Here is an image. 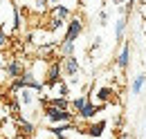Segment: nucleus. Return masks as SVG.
Returning <instances> with one entry per match:
<instances>
[{
	"label": "nucleus",
	"instance_id": "nucleus-10",
	"mask_svg": "<svg viewBox=\"0 0 146 139\" xmlns=\"http://www.w3.org/2000/svg\"><path fill=\"white\" fill-rule=\"evenodd\" d=\"M34 92H36V90H32V87H20L18 92H16L20 105H34L36 103V94H34Z\"/></svg>",
	"mask_w": 146,
	"mask_h": 139
},
{
	"label": "nucleus",
	"instance_id": "nucleus-8",
	"mask_svg": "<svg viewBox=\"0 0 146 139\" xmlns=\"http://www.w3.org/2000/svg\"><path fill=\"white\" fill-rule=\"evenodd\" d=\"M50 18L61 20V23H68V20L72 18V11H70L65 5H52V7H50Z\"/></svg>",
	"mask_w": 146,
	"mask_h": 139
},
{
	"label": "nucleus",
	"instance_id": "nucleus-7",
	"mask_svg": "<svg viewBox=\"0 0 146 139\" xmlns=\"http://www.w3.org/2000/svg\"><path fill=\"white\" fill-rule=\"evenodd\" d=\"M104 108H106V103H92V101H88V103L81 108V112L76 115V119H81V121L94 119V117H97V112H99V110H104Z\"/></svg>",
	"mask_w": 146,
	"mask_h": 139
},
{
	"label": "nucleus",
	"instance_id": "nucleus-11",
	"mask_svg": "<svg viewBox=\"0 0 146 139\" xmlns=\"http://www.w3.org/2000/svg\"><path fill=\"white\" fill-rule=\"evenodd\" d=\"M16 126H18V132L20 135H25V137H34V123L32 121H27V119H23V117H18L16 119Z\"/></svg>",
	"mask_w": 146,
	"mask_h": 139
},
{
	"label": "nucleus",
	"instance_id": "nucleus-12",
	"mask_svg": "<svg viewBox=\"0 0 146 139\" xmlns=\"http://www.w3.org/2000/svg\"><path fill=\"white\" fill-rule=\"evenodd\" d=\"M45 87H50V92H52V97H68L70 94V87H68V83L61 79L58 83H54V85H45Z\"/></svg>",
	"mask_w": 146,
	"mask_h": 139
},
{
	"label": "nucleus",
	"instance_id": "nucleus-21",
	"mask_svg": "<svg viewBox=\"0 0 146 139\" xmlns=\"http://www.w3.org/2000/svg\"><path fill=\"white\" fill-rule=\"evenodd\" d=\"M99 20H101V25H106V20H108V14H106V11H101V14H99Z\"/></svg>",
	"mask_w": 146,
	"mask_h": 139
},
{
	"label": "nucleus",
	"instance_id": "nucleus-6",
	"mask_svg": "<svg viewBox=\"0 0 146 139\" xmlns=\"http://www.w3.org/2000/svg\"><path fill=\"white\" fill-rule=\"evenodd\" d=\"M115 65L121 70V72L128 70V65H130V40H124V43H121V50H119L117 58H115Z\"/></svg>",
	"mask_w": 146,
	"mask_h": 139
},
{
	"label": "nucleus",
	"instance_id": "nucleus-24",
	"mask_svg": "<svg viewBox=\"0 0 146 139\" xmlns=\"http://www.w3.org/2000/svg\"><path fill=\"white\" fill-rule=\"evenodd\" d=\"M47 2H50V5H58V0H47Z\"/></svg>",
	"mask_w": 146,
	"mask_h": 139
},
{
	"label": "nucleus",
	"instance_id": "nucleus-22",
	"mask_svg": "<svg viewBox=\"0 0 146 139\" xmlns=\"http://www.w3.org/2000/svg\"><path fill=\"white\" fill-rule=\"evenodd\" d=\"M119 139H133V135H130V132H121V135H119Z\"/></svg>",
	"mask_w": 146,
	"mask_h": 139
},
{
	"label": "nucleus",
	"instance_id": "nucleus-23",
	"mask_svg": "<svg viewBox=\"0 0 146 139\" xmlns=\"http://www.w3.org/2000/svg\"><path fill=\"white\" fill-rule=\"evenodd\" d=\"M5 68V61H2V56H0V70Z\"/></svg>",
	"mask_w": 146,
	"mask_h": 139
},
{
	"label": "nucleus",
	"instance_id": "nucleus-9",
	"mask_svg": "<svg viewBox=\"0 0 146 139\" xmlns=\"http://www.w3.org/2000/svg\"><path fill=\"white\" fill-rule=\"evenodd\" d=\"M115 87H110V85H101V87H97L94 90V99H97V103H108V101H112L115 99Z\"/></svg>",
	"mask_w": 146,
	"mask_h": 139
},
{
	"label": "nucleus",
	"instance_id": "nucleus-1",
	"mask_svg": "<svg viewBox=\"0 0 146 139\" xmlns=\"http://www.w3.org/2000/svg\"><path fill=\"white\" fill-rule=\"evenodd\" d=\"M43 105V117L47 123H65V121H74V112L72 110H63V108H54V105Z\"/></svg>",
	"mask_w": 146,
	"mask_h": 139
},
{
	"label": "nucleus",
	"instance_id": "nucleus-18",
	"mask_svg": "<svg viewBox=\"0 0 146 139\" xmlns=\"http://www.w3.org/2000/svg\"><path fill=\"white\" fill-rule=\"evenodd\" d=\"M9 47V34H7V27L0 25V52Z\"/></svg>",
	"mask_w": 146,
	"mask_h": 139
},
{
	"label": "nucleus",
	"instance_id": "nucleus-5",
	"mask_svg": "<svg viewBox=\"0 0 146 139\" xmlns=\"http://www.w3.org/2000/svg\"><path fill=\"white\" fill-rule=\"evenodd\" d=\"M61 68H63V74H65V76L76 79V76H79V72H81V63H79V58L72 54V56L61 58Z\"/></svg>",
	"mask_w": 146,
	"mask_h": 139
},
{
	"label": "nucleus",
	"instance_id": "nucleus-17",
	"mask_svg": "<svg viewBox=\"0 0 146 139\" xmlns=\"http://www.w3.org/2000/svg\"><path fill=\"white\" fill-rule=\"evenodd\" d=\"M72 54H74V43H61L58 45V58H65Z\"/></svg>",
	"mask_w": 146,
	"mask_h": 139
},
{
	"label": "nucleus",
	"instance_id": "nucleus-20",
	"mask_svg": "<svg viewBox=\"0 0 146 139\" xmlns=\"http://www.w3.org/2000/svg\"><path fill=\"white\" fill-rule=\"evenodd\" d=\"M34 5H36L38 11H47V5H50V2H47V0H34Z\"/></svg>",
	"mask_w": 146,
	"mask_h": 139
},
{
	"label": "nucleus",
	"instance_id": "nucleus-13",
	"mask_svg": "<svg viewBox=\"0 0 146 139\" xmlns=\"http://www.w3.org/2000/svg\"><path fill=\"white\" fill-rule=\"evenodd\" d=\"M104 130H106V121H97V123H90V126L83 128V132L90 135V137H101Z\"/></svg>",
	"mask_w": 146,
	"mask_h": 139
},
{
	"label": "nucleus",
	"instance_id": "nucleus-3",
	"mask_svg": "<svg viewBox=\"0 0 146 139\" xmlns=\"http://www.w3.org/2000/svg\"><path fill=\"white\" fill-rule=\"evenodd\" d=\"M25 70H27V68H25V63H23L20 58H9V61L5 63L2 72H5V76H7V79H9V83H11V81H16V79H18Z\"/></svg>",
	"mask_w": 146,
	"mask_h": 139
},
{
	"label": "nucleus",
	"instance_id": "nucleus-15",
	"mask_svg": "<svg viewBox=\"0 0 146 139\" xmlns=\"http://www.w3.org/2000/svg\"><path fill=\"white\" fill-rule=\"evenodd\" d=\"M126 27H128V20H126V16H121L119 20H117V25H115V38H117V43H124Z\"/></svg>",
	"mask_w": 146,
	"mask_h": 139
},
{
	"label": "nucleus",
	"instance_id": "nucleus-19",
	"mask_svg": "<svg viewBox=\"0 0 146 139\" xmlns=\"http://www.w3.org/2000/svg\"><path fill=\"white\" fill-rule=\"evenodd\" d=\"M63 25H65V23H61V20H54V18H50V20H47V25H45V29H47V32H58V29H61Z\"/></svg>",
	"mask_w": 146,
	"mask_h": 139
},
{
	"label": "nucleus",
	"instance_id": "nucleus-14",
	"mask_svg": "<svg viewBox=\"0 0 146 139\" xmlns=\"http://www.w3.org/2000/svg\"><path fill=\"white\" fill-rule=\"evenodd\" d=\"M88 101H90V94H81V97H76V99H72V101H70V110L74 112V117L81 112V108L88 103Z\"/></svg>",
	"mask_w": 146,
	"mask_h": 139
},
{
	"label": "nucleus",
	"instance_id": "nucleus-2",
	"mask_svg": "<svg viewBox=\"0 0 146 139\" xmlns=\"http://www.w3.org/2000/svg\"><path fill=\"white\" fill-rule=\"evenodd\" d=\"M81 34H83V18L72 16L65 23V34H63V40H61V43H74V40L81 38Z\"/></svg>",
	"mask_w": 146,
	"mask_h": 139
},
{
	"label": "nucleus",
	"instance_id": "nucleus-4",
	"mask_svg": "<svg viewBox=\"0 0 146 139\" xmlns=\"http://www.w3.org/2000/svg\"><path fill=\"white\" fill-rule=\"evenodd\" d=\"M61 74H63V68H61V58L58 61H50V65L45 68V85H54L61 81Z\"/></svg>",
	"mask_w": 146,
	"mask_h": 139
},
{
	"label": "nucleus",
	"instance_id": "nucleus-16",
	"mask_svg": "<svg viewBox=\"0 0 146 139\" xmlns=\"http://www.w3.org/2000/svg\"><path fill=\"white\" fill-rule=\"evenodd\" d=\"M146 85V74H137V76H135V81H133V94H139V92H142V87Z\"/></svg>",
	"mask_w": 146,
	"mask_h": 139
}]
</instances>
